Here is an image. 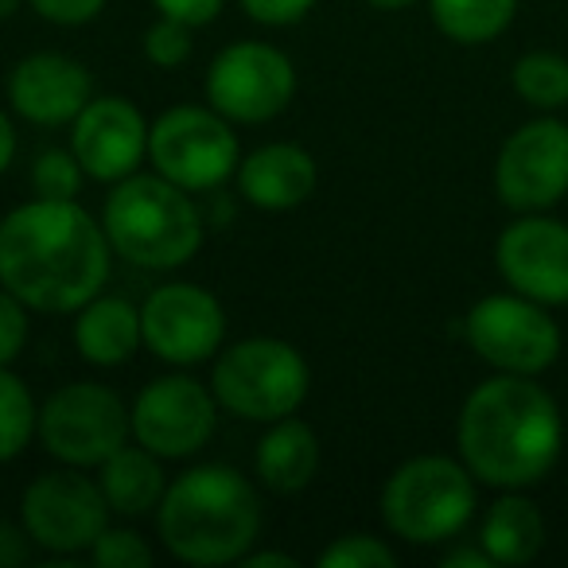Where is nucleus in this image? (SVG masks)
I'll use <instances>...</instances> for the list:
<instances>
[{
	"label": "nucleus",
	"mask_w": 568,
	"mask_h": 568,
	"mask_svg": "<svg viewBox=\"0 0 568 568\" xmlns=\"http://www.w3.org/2000/svg\"><path fill=\"white\" fill-rule=\"evenodd\" d=\"M90 560L98 568H149L152 565V545L133 526H105V534L94 541Z\"/></svg>",
	"instance_id": "nucleus-29"
},
{
	"label": "nucleus",
	"mask_w": 568,
	"mask_h": 568,
	"mask_svg": "<svg viewBox=\"0 0 568 568\" xmlns=\"http://www.w3.org/2000/svg\"><path fill=\"white\" fill-rule=\"evenodd\" d=\"M253 471L273 495H301L320 471V436L308 420L281 417L265 425V436L253 452Z\"/></svg>",
	"instance_id": "nucleus-20"
},
{
	"label": "nucleus",
	"mask_w": 568,
	"mask_h": 568,
	"mask_svg": "<svg viewBox=\"0 0 568 568\" xmlns=\"http://www.w3.org/2000/svg\"><path fill=\"white\" fill-rule=\"evenodd\" d=\"M87 168L79 164V156L67 149H43L32 164V191L36 199H59V203H71L87 187Z\"/></svg>",
	"instance_id": "nucleus-26"
},
{
	"label": "nucleus",
	"mask_w": 568,
	"mask_h": 568,
	"mask_svg": "<svg viewBox=\"0 0 568 568\" xmlns=\"http://www.w3.org/2000/svg\"><path fill=\"white\" fill-rule=\"evenodd\" d=\"M28 0H0V20H12L20 9H24Z\"/></svg>",
	"instance_id": "nucleus-39"
},
{
	"label": "nucleus",
	"mask_w": 568,
	"mask_h": 568,
	"mask_svg": "<svg viewBox=\"0 0 568 568\" xmlns=\"http://www.w3.org/2000/svg\"><path fill=\"white\" fill-rule=\"evenodd\" d=\"M495 268L506 288L545 304H568V222L549 211L518 214L495 242Z\"/></svg>",
	"instance_id": "nucleus-15"
},
{
	"label": "nucleus",
	"mask_w": 568,
	"mask_h": 568,
	"mask_svg": "<svg viewBox=\"0 0 568 568\" xmlns=\"http://www.w3.org/2000/svg\"><path fill=\"white\" fill-rule=\"evenodd\" d=\"M17 149H20V141H17V125H12V118L4 110H0V175L9 172L12 168V160H17Z\"/></svg>",
	"instance_id": "nucleus-37"
},
{
	"label": "nucleus",
	"mask_w": 568,
	"mask_h": 568,
	"mask_svg": "<svg viewBox=\"0 0 568 568\" xmlns=\"http://www.w3.org/2000/svg\"><path fill=\"white\" fill-rule=\"evenodd\" d=\"M440 565L444 568H495V560H490L487 549L475 541V545H456V549H448L440 557Z\"/></svg>",
	"instance_id": "nucleus-35"
},
{
	"label": "nucleus",
	"mask_w": 568,
	"mask_h": 568,
	"mask_svg": "<svg viewBox=\"0 0 568 568\" xmlns=\"http://www.w3.org/2000/svg\"><path fill=\"white\" fill-rule=\"evenodd\" d=\"M219 397L211 382L191 374H164L152 378L129 405L133 440L156 452L160 459H191L219 433Z\"/></svg>",
	"instance_id": "nucleus-12"
},
{
	"label": "nucleus",
	"mask_w": 568,
	"mask_h": 568,
	"mask_svg": "<svg viewBox=\"0 0 568 568\" xmlns=\"http://www.w3.org/2000/svg\"><path fill=\"white\" fill-rule=\"evenodd\" d=\"M40 428V405H36L28 382L12 366H0V464L24 456Z\"/></svg>",
	"instance_id": "nucleus-25"
},
{
	"label": "nucleus",
	"mask_w": 568,
	"mask_h": 568,
	"mask_svg": "<svg viewBox=\"0 0 568 568\" xmlns=\"http://www.w3.org/2000/svg\"><path fill=\"white\" fill-rule=\"evenodd\" d=\"M464 335L475 358L495 374H526V378H541L565 347L552 308L514 288L475 301L464 316Z\"/></svg>",
	"instance_id": "nucleus-7"
},
{
	"label": "nucleus",
	"mask_w": 568,
	"mask_h": 568,
	"mask_svg": "<svg viewBox=\"0 0 568 568\" xmlns=\"http://www.w3.org/2000/svg\"><path fill=\"white\" fill-rule=\"evenodd\" d=\"M237 191L250 206L268 214H284L304 206L316 195L320 168L304 144L293 141H268L261 149L245 152L234 172Z\"/></svg>",
	"instance_id": "nucleus-18"
},
{
	"label": "nucleus",
	"mask_w": 568,
	"mask_h": 568,
	"mask_svg": "<svg viewBox=\"0 0 568 568\" xmlns=\"http://www.w3.org/2000/svg\"><path fill=\"white\" fill-rule=\"evenodd\" d=\"M149 118L141 105L121 94L90 98L87 110L71 121V152L90 180L118 183L149 164Z\"/></svg>",
	"instance_id": "nucleus-16"
},
{
	"label": "nucleus",
	"mask_w": 568,
	"mask_h": 568,
	"mask_svg": "<svg viewBox=\"0 0 568 568\" xmlns=\"http://www.w3.org/2000/svg\"><path fill=\"white\" fill-rule=\"evenodd\" d=\"M156 537L183 565H242L261 537L257 487L230 464L187 467L160 498Z\"/></svg>",
	"instance_id": "nucleus-3"
},
{
	"label": "nucleus",
	"mask_w": 568,
	"mask_h": 568,
	"mask_svg": "<svg viewBox=\"0 0 568 568\" xmlns=\"http://www.w3.org/2000/svg\"><path fill=\"white\" fill-rule=\"evenodd\" d=\"M211 389L222 413L253 425H273L281 417L301 413L312 389L308 358L288 339L250 335L214 355Z\"/></svg>",
	"instance_id": "nucleus-6"
},
{
	"label": "nucleus",
	"mask_w": 568,
	"mask_h": 568,
	"mask_svg": "<svg viewBox=\"0 0 568 568\" xmlns=\"http://www.w3.org/2000/svg\"><path fill=\"white\" fill-rule=\"evenodd\" d=\"M510 87L537 113L568 110V59L557 51H526L514 63Z\"/></svg>",
	"instance_id": "nucleus-24"
},
{
	"label": "nucleus",
	"mask_w": 568,
	"mask_h": 568,
	"mask_svg": "<svg viewBox=\"0 0 568 568\" xmlns=\"http://www.w3.org/2000/svg\"><path fill=\"white\" fill-rule=\"evenodd\" d=\"M36 552V541L28 537L24 526H12V521H0V568H20L28 565Z\"/></svg>",
	"instance_id": "nucleus-34"
},
{
	"label": "nucleus",
	"mask_w": 568,
	"mask_h": 568,
	"mask_svg": "<svg viewBox=\"0 0 568 568\" xmlns=\"http://www.w3.org/2000/svg\"><path fill=\"white\" fill-rule=\"evenodd\" d=\"M475 541L487 549L495 565H529L545 545V518L526 490H503L483 514Z\"/></svg>",
	"instance_id": "nucleus-22"
},
{
	"label": "nucleus",
	"mask_w": 568,
	"mask_h": 568,
	"mask_svg": "<svg viewBox=\"0 0 568 568\" xmlns=\"http://www.w3.org/2000/svg\"><path fill=\"white\" fill-rule=\"evenodd\" d=\"M495 195L506 211H552L568 195V121L537 113L503 141L495 156Z\"/></svg>",
	"instance_id": "nucleus-13"
},
{
	"label": "nucleus",
	"mask_w": 568,
	"mask_h": 568,
	"mask_svg": "<svg viewBox=\"0 0 568 568\" xmlns=\"http://www.w3.org/2000/svg\"><path fill=\"white\" fill-rule=\"evenodd\" d=\"M36 440L59 464L98 471V464L133 440L129 402L102 382H67L40 405Z\"/></svg>",
	"instance_id": "nucleus-10"
},
{
	"label": "nucleus",
	"mask_w": 568,
	"mask_h": 568,
	"mask_svg": "<svg viewBox=\"0 0 568 568\" xmlns=\"http://www.w3.org/2000/svg\"><path fill=\"white\" fill-rule=\"evenodd\" d=\"M9 105L17 118L40 129L71 125L94 98V74L63 51H32L9 71Z\"/></svg>",
	"instance_id": "nucleus-17"
},
{
	"label": "nucleus",
	"mask_w": 568,
	"mask_h": 568,
	"mask_svg": "<svg viewBox=\"0 0 568 568\" xmlns=\"http://www.w3.org/2000/svg\"><path fill=\"white\" fill-rule=\"evenodd\" d=\"M32 339V308L0 284V366H12Z\"/></svg>",
	"instance_id": "nucleus-30"
},
{
	"label": "nucleus",
	"mask_w": 568,
	"mask_h": 568,
	"mask_svg": "<svg viewBox=\"0 0 568 568\" xmlns=\"http://www.w3.org/2000/svg\"><path fill=\"white\" fill-rule=\"evenodd\" d=\"M113 245L79 199H28L0 219V284L40 316H74L105 293Z\"/></svg>",
	"instance_id": "nucleus-1"
},
{
	"label": "nucleus",
	"mask_w": 568,
	"mask_h": 568,
	"mask_svg": "<svg viewBox=\"0 0 568 568\" xmlns=\"http://www.w3.org/2000/svg\"><path fill=\"white\" fill-rule=\"evenodd\" d=\"M371 9H378V12H402V9H413L417 0H366Z\"/></svg>",
	"instance_id": "nucleus-38"
},
{
	"label": "nucleus",
	"mask_w": 568,
	"mask_h": 568,
	"mask_svg": "<svg viewBox=\"0 0 568 568\" xmlns=\"http://www.w3.org/2000/svg\"><path fill=\"white\" fill-rule=\"evenodd\" d=\"M105 4H110V0H28V9L55 28L94 24V20L105 12Z\"/></svg>",
	"instance_id": "nucleus-31"
},
{
	"label": "nucleus",
	"mask_w": 568,
	"mask_h": 568,
	"mask_svg": "<svg viewBox=\"0 0 568 568\" xmlns=\"http://www.w3.org/2000/svg\"><path fill=\"white\" fill-rule=\"evenodd\" d=\"M98 487H102L110 510L121 514V518L156 514L160 498L168 490L164 459L144 448V444L125 440L105 464H98Z\"/></svg>",
	"instance_id": "nucleus-21"
},
{
	"label": "nucleus",
	"mask_w": 568,
	"mask_h": 568,
	"mask_svg": "<svg viewBox=\"0 0 568 568\" xmlns=\"http://www.w3.org/2000/svg\"><path fill=\"white\" fill-rule=\"evenodd\" d=\"M296 565H301V560L281 549H250L242 557V568H296Z\"/></svg>",
	"instance_id": "nucleus-36"
},
{
	"label": "nucleus",
	"mask_w": 568,
	"mask_h": 568,
	"mask_svg": "<svg viewBox=\"0 0 568 568\" xmlns=\"http://www.w3.org/2000/svg\"><path fill=\"white\" fill-rule=\"evenodd\" d=\"M296 63L276 43L237 40L211 59L203 74V98L234 125H268L296 98Z\"/></svg>",
	"instance_id": "nucleus-11"
},
{
	"label": "nucleus",
	"mask_w": 568,
	"mask_h": 568,
	"mask_svg": "<svg viewBox=\"0 0 568 568\" xmlns=\"http://www.w3.org/2000/svg\"><path fill=\"white\" fill-rule=\"evenodd\" d=\"M378 510L389 534L405 545L425 549L456 541L479 510V479L459 456H413L389 471Z\"/></svg>",
	"instance_id": "nucleus-5"
},
{
	"label": "nucleus",
	"mask_w": 568,
	"mask_h": 568,
	"mask_svg": "<svg viewBox=\"0 0 568 568\" xmlns=\"http://www.w3.org/2000/svg\"><path fill=\"white\" fill-rule=\"evenodd\" d=\"M320 568H394L397 549L386 537L374 534H343L316 557Z\"/></svg>",
	"instance_id": "nucleus-27"
},
{
	"label": "nucleus",
	"mask_w": 568,
	"mask_h": 568,
	"mask_svg": "<svg viewBox=\"0 0 568 568\" xmlns=\"http://www.w3.org/2000/svg\"><path fill=\"white\" fill-rule=\"evenodd\" d=\"M191 32H195V28L180 24V20H172V17H160L156 24L144 28V40H141L144 59H149L152 67H160V71H180L191 59V51H195Z\"/></svg>",
	"instance_id": "nucleus-28"
},
{
	"label": "nucleus",
	"mask_w": 568,
	"mask_h": 568,
	"mask_svg": "<svg viewBox=\"0 0 568 568\" xmlns=\"http://www.w3.org/2000/svg\"><path fill=\"white\" fill-rule=\"evenodd\" d=\"M144 351L168 366L211 363L226 343V308L195 281H168L141 304Z\"/></svg>",
	"instance_id": "nucleus-14"
},
{
	"label": "nucleus",
	"mask_w": 568,
	"mask_h": 568,
	"mask_svg": "<svg viewBox=\"0 0 568 568\" xmlns=\"http://www.w3.org/2000/svg\"><path fill=\"white\" fill-rule=\"evenodd\" d=\"M152 9H156L160 17H172L187 28H206L222 17L226 0H152Z\"/></svg>",
	"instance_id": "nucleus-33"
},
{
	"label": "nucleus",
	"mask_w": 568,
	"mask_h": 568,
	"mask_svg": "<svg viewBox=\"0 0 568 568\" xmlns=\"http://www.w3.org/2000/svg\"><path fill=\"white\" fill-rule=\"evenodd\" d=\"M74 351L82 363L98 366V371H118V366L133 363L136 351H144V327L141 308L125 296L98 293L74 312Z\"/></svg>",
	"instance_id": "nucleus-19"
},
{
	"label": "nucleus",
	"mask_w": 568,
	"mask_h": 568,
	"mask_svg": "<svg viewBox=\"0 0 568 568\" xmlns=\"http://www.w3.org/2000/svg\"><path fill=\"white\" fill-rule=\"evenodd\" d=\"M456 452L479 487H537L565 452L557 397L526 374H490L459 405Z\"/></svg>",
	"instance_id": "nucleus-2"
},
{
	"label": "nucleus",
	"mask_w": 568,
	"mask_h": 568,
	"mask_svg": "<svg viewBox=\"0 0 568 568\" xmlns=\"http://www.w3.org/2000/svg\"><path fill=\"white\" fill-rule=\"evenodd\" d=\"M149 164L164 180L199 195L234 180L242 164V141L234 133V121H226L211 105H172L152 121Z\"/></svg>",
	"instance_id": "nucleus-9"
},
{
	"label": "nucleus",
	"mask_w": 568,
	"mask_h": 568,
	"mask_svg": "<svg viewBox=\"0 0 568 568\" xmlns=\"http://www.w3.org/2000/svg\"><path fill=\"white\" fill-rule=\"evenodd\" d=\"M237 4L261 28H293L316 9V0H237Z\"/></svg>",
	"instance_id": "nucleus-32"
},
{
	"label": "nucleus",
	"mask_w": 568,
	"mask_h": 568,
	"mask_svg": "<svg viewBox=\"0 0 568 568\" xmlns=\"http://www.w3.org/2000/svg\"><path fill=\"white\" fill-rule=\"evenodd\" d=\"M110 518L98 475L87 467L59 464L55 471H40L20 495V526L48 557H90Z\"/></svg>",
	"instance_id": "nucleus-8"
},
{
	"label": "nucleus",
	"mask_w": 568,
	"mask_h": 568,
	"mask_svg": "<svg viewBox=\"0 0 568 568\" xmlns=\"http://www.w3.org/2000/svg\"><path fill=\"white\" fill-rule=\"evenodd\" d=\"M428 17L459 48L495 43L518 17V0H428Z\"/></svg>",
	"instance_id": "nucleus-23"
},
{
	"label": "nucleus",
	"mask_w": 568,
	"mask_h": 568,
	"mask_svg": "<svg viewBox=\"0 0 568 568\" xmlns=\"http://www.w3.org/2000/svg\"><path fill=\"white\" fill-rule=\"evenodd\" d=\"M102 226L121 261L149 273H172L203 250L206 222L191 191L160 172H133L110 183Z\"/></svg>",
	"instance_id": "nucleus-4"
}]
</instances>
